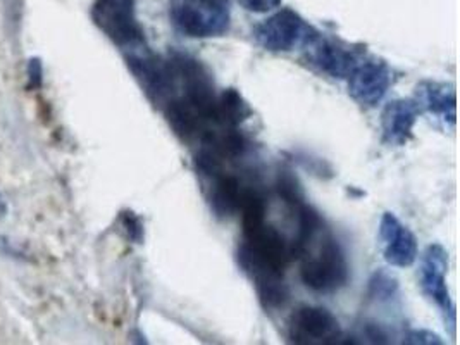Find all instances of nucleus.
Instances as JSON below:
<instances>
[{
  "label": "nucleus",
  "instance_id": "nucleus-12",
  "mask_svg": "<svg viewBox=\"0 0 460 345\" xmlns=\"http://www.w3.org/2000/svg\"><path fill=\"white\" fill-rule=\"evenodd\" d=\"M419 109L431 116H437L445 125L456 127L457 121V93L456 86L443 82L426 80L420 82L416 90Z\"/></svg>",
  "mask_w": 460,
  "mask_h": 345
},
{
  "label": "nucleus",
  "instance_id": "nucleus-18",
  "mask_svg": "<svg viewBox=\"0 0 460 345\" xmlns=\"http://www.w3.org/2000/svg\"><path fill=\"white\" fill-rule=\"evenodd\" d=\"M238 2L249 13L266 14V13H271L274 9H279L283 0H238Z\"/></svg>",
  "mask_w": 460,
  "mask_h": 345
},
{
  "label": "nucleus",
  "instance_id": "nucleus-3",
  "mask_svg": "<svg viewBox=\"0 0 460 345\" xmlns=\"http://www.w3.org/2000/svg\"><path fill=\"white\" fill-rule=\"evenodd\" d=\"M171 20L190 39L223 37L230 30V0H172Z\"/></svg>",
  "mask_w": 460,
  "mask_h": 345
},
{
  "label": "nucleus",
  "instance_id": "nucleus-14",
  "mask_svg": "<svg viewBox=\"0 0 460 345\" xmlns=\"http://www.w3.org/2000/svg\"><path fill=\"white\" fill-rule=\"evenodd\" d=\"M253 116V109L236 88H226L217 95L219 128H238Z\"/></svg>",
  "mask_w": 460,
  "mask_h": 345
},
{
  "label": "nucleus",
  "instance_id": "nucleus-11",
  "mask_svg": "<svg viewBox=\"0 0 460 345\" xmlns=\"http://www.w3.org/2000/svg\"><path fill=\"white\" fill-rule=\"evenodd\" d=\"M420 109L414 99L390 101L381 112V138L388 147H403L414 135Z\"/></svg>",
  "mask_w": 460,
  "mask_h": 345
},
{
  "label": "nucleus",
  "instance_id": "nucleus-19",
  "mask_svg": "<svg viewBox=\"0 0 460 345\" xmlns=\"http://www.w3.org/2000/svg\"><path fill=\"white\" fill-rule=\"evenodd\" d=\"M123 226H125L128 237L137 243H142L144 240V225L142 219L135 213H125L123 215Z\"/></svg>",
  "mask_w": 460,
  "mask_h": 345
},
{
  "label": "nucleus",
  "instance_id": "nucleus-13",
  "mask_svg": "<svg viewBox=\"0 0 460 345\" xmlns=\"http://www.w3.org/2000/svg\"><path fill=\"white\" fill-rule=\"evenodd\" d=\"M208 178L210 180L208 199L212 211L223 217L240 213V206L247 187H242L240 180L234 174L225 172L223 170L212 172Z\"/></svg>",
  "mask_w": 460,
  "mask_h": 345
},
{
  "label": "nucleus",
  "instance_id": "nucleus-4",
  "mask_svg": "<svg viewBox=\"0 0 460 345\" xmlns=\"http://www.w3.org/2000/svg\"><path fill=\"white\" fill-rule=\"evenodd\" d=\"M92 18L105 37L128 52L146 45V33L137 18L135 0H95Z\"/></svg>",
  "mask_w": 460,
  "mask_h": 345
},
{
  "label": "nucleus",
  "instance_id": "nucleus-9",
  "mask_svg": "<svg viewBox=\"0 0 460 345\" xmlns=\"http://www.w3.org/2000/svg\"><path fill=\"white\" fill-rule=\"evenodd\" d=\"M383 259L394 268H409L419 256L418 238L390 211L383 213L377 228Z\"/></svg>",
  "mask_w": 460,
  "mask_h": 345
},
{
  "label": "nucleus",
  "instance_id": "nucleus-7",
  "mask_svg": "<svg viewBox=\"0 0 460 345\" xmlns=\"http://www.w3.org/2000/svg\"><path fill=\"white\" fill-rule=\"evenodd\" d=\"M364 58L366 49L362 45L343 42L340 39H324L323 35L305 49L307 63L335 80H347Z\"/></svg>",
  "mask_w": 460,
  "mask_h": 345
},
{
  "label": "nucleus",
  "instance_id": "nucleus-15",
  "mask_svg": "<svg viewBox=\"0 0 460 345\" xmlns=\"http://www.w3.org/2000/svg\"><path fill=\"white\" fill-rule=\"evenodd\" d=\"M398 294V281L392 273L385 270H377L373 273L369 285H367V296L369 299L376 302L392 301Z\"/></svg>",
  "mask_w": 460,
  "mask_h": 345
},
{
  "label": "nucleus",
  "instance_id": "nucleus-2",
  "mask_svg": "<svg viewBox=\"0 0 460 345\" xmlns=\"http://www.w3.org/2000/svg\"><path fill=\"white\" fill-rule=\"evenodd\" d=\"M321 33L296 11L283 7L253 28V40L274 54L305 50Z\"/></svg>",
  "mask_w": 460,
  "mask_h": 345
},
{
  "label": "nucleus",
  "instance_id": "nucleus-5",
  "mask_svg": "<svg viewBox=\"0 0 460 345\" xmlns=\"http://www.w3.org/2000/svg\"><path fill=\"white\" fill-rule=\"evenodd\" d=\"M349 95L358 106L375 109L385 101L395 84V71L385 59L366 56L347 78Z\"/></svg>",
  "mask_w": 460,
  "mask_h": 345
},
{
  "label": "nucleus",
  "instance_id": "nucleus-10",
  "mask_svg": "<svg viewBox=\"0 0 460 345\" xmlns=\"http://www.w3.org/2000/svg\"><path fill=\"white\" fill-rule=\"evenodd\" d=\"M238 266L253 283L255 292L259 296V302L266 311H276L285 307L290 299V288L285 281V273L271 270L264 264H259L252 259L236 254Z\"/></svg>",
  "mask_w": 460,
  "mask_h": 345
},
{
  "label": "nucleus",
  "instance_id": "nucleus-16",
  "mask_svg": "<svg viewBox=\"0 0 460 345\" xmlns=\"http://www.w3.org/2000/svg\"><path fill=\"white\" fill-rule=\"evenodd\" d=\"M278 194L292 208L296 209L305 202L302 187L292 172H281L278 176Z\"/></svg>",
  "mask_w": 460,
  "mask_h": 345
},
{
  "label": "nucleus",
  "instance_id": "nucleus-17",
  "mask_svg": "<svg viewBox=\"0 0 460 345\" xmlns=\"http://www.w3.org/2000/svg\"><path fill=\"white\" fill-rule=\"evenodd\" d=\"M403 344L407 345H441L443 341L439 339L437 333L429 332V330H409L405 335H403Z\"/></svg>",
  "mask_w": 460,
  "mask_h": 345
},
{
  "label": "nucleus",
  "instance_id": "nucleus-20",
  "mask_svg": "<svg viewBox=\"0 0 460 345\" xmlns=\"http://www.w3.org/2000/svg\"><path fill=\"white\" fill-rule=\"evenodd\" d=\"M366 337L369 339V342L373 344H386L388 341V335L377 326V324H367L366 326Z\"/></svg>",
  "mask_w": 460,
  "mask_h": 345
},
{
  "label": "nucleus",
  "instance_id": "nucleus-6",
  "mask_svg": "<svg viewBox=\"0 0 460 345\" xmlns=\"http://www.w3.org/2000/svg\"><path fill=\"white\" fill-rule=\"evenodd\" d=\"M288 339L298 345L340 344L341 326L326 307L300 305L288 320Z\"/></svg>",
  "mask_w": 460,
  "mask_h": 345
},
{
  "label": "nucleus",
  "instance_id": "nucleus-1",
  "mask_svg": "<svg viewBox=\"0 0 460 345\" xmlns=\"http://www.w3.org/2000/svg\"><path fill=\"white\" fill-rule=\"evenodd\" d=\"M300 280L317 294H333L350 279V266L340 242L330 235L300 256Z\"/></svg>",
  "mask_w": 460,
  "mask_h": 345
},
{
  "label": "nucleus",
  "instance_id": "nucleus-8",
  "mask_svg": "<svg viewBox=\"0 0 460 345\" xmlns=\"http://www.w3.org/2000/svg\"><path fill=\"white\" fill-rule=\"evenodd\" d=\"M447 273H448V252L441 243H431L426 247L424 254L420 256V268H419V285L424 296L429 301L435 302L445 314L450 326H456V305L450 297L448 285H447Z\"/></svg>",
  "mask_w": 460,
  "mask_h": 345
}]
</instances>
